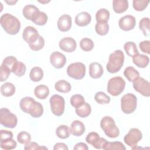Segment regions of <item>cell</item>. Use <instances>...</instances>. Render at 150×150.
Returning <instances> with one entry per match:
<instances>
[{
  "instance_id": "1",
  "label": "cell",
  "mask_w": 150,
  "mask_h": 150,
  "mask_svg": "<svg viewBox=\"0 0 150 150\" xmlns=\"http://www.w3.org/2000/svg\"><path fill=\"white\" fill-rule=\"evenodd\" d=\"M19 105L22 111L29 114L33 118H39L43 113L42 105L30 97L22 98L20 101Z\"/></svg>"
},
{
  "instance_id": "2",
  "label": "cell",
  "mask_w": 150,
  "mask_h": 150,
  "mask_svg": "<svg viewBox=\"0 0 150 150\" xmlns=\"http://www.w3.org/2000/svg\"><path fill=\"white\" fill-rule=\"evenodd\" d=\"M0 23L3 29L11 35H16L20 30L21 23L19 19L12 15L6 13L0 18Z\"/></svg>"
},
{
  "instance_id": "3",
  "label": "cell",
  "mask_w": 150,
  "mask_h": 150,
  "mask_svg": "<svg viewBox=\"0 0 150 150\" xmlns=\"http://www.w3.org/2000/svg\"><path fill=\"white\" fill-rule=\"evenodd\" d=\"M124 62V54L123 52L121 50H116L110 54L106 69L109 73H115L121 69Z\"/></svg>"
},
{
  "instance_id": "4",
  "label": "cell",
  "mask_w": 150,
  "mask_h": 150,
  "mask_svg": "<svg viewBox=\"0 0 150 150\" xmlns=\"http://www.w3.org/2000/svg\"><path fill=\"white\" fill-rule=\"evenodd\" d=\"M100 127L105 134L110 138H117L120 135L119 128L115 125L114 119L110 116H105L101 120Z\"/></svg>"
},
{
  "instance_id": "5",
  "label": "cell",
  "mask_w": 150,
  "mask_h": 150,
  "mask_svg": "<svg viewBox=\"0 0 150 150\" xmlns=\"http://www.w3.org/2000/svg\"><path fill=\"white\" fill-rule=\"evenodd\" d=\"M125 87V81L121 77H114L108 81L107 91L112 96H117L123 92Z\"/></svg>"
},
{
  "instance_id": "6",
  "label": "cell",
  "mask_w": 150,
  "mask_h": 150,
  "mask_svg": "<svg viewBox=\"0 0 150 150\" xmlns=\"http://www.w3.org/2000/svg\"><path fill=\"white\" fill-rule=\"evenodd\" d=\"M137 98L132 93L124 95L121 99V108L123 112L127 114L132 113L137 108Z\"/></svg>"
},
{
  "instance_id": "7",
  "label": "cell",
  "mask_w": 150,
  "mask_h": 150,
  "mask_svg": "<svg viewBox=\"0 0 150 150\" xmlns=\"http://www.w3.org/2000/svg\"><path fill=\"white\" fill-rule=\"evenodd\" d=\"M1 124L3 126L9 128H15L18 123L17 117L12 113L8 108H1L0 110Z\"/></svg>"
},
{
  "instance_id": "8",
  "label": "cell",
  "mask_w": 150,
  "mask_h": 150,
  "mask_svg": "<svg viewBox=\"0 0 150 150\" xmlns=\"http://www.w3.org/2000/svg\"><path fill=\"white\" fill-rule=\"evenodd\" d=\"M52 113L56 116H61L64 111L65 101L64 98L58 94L53 95L49 100Z\"/></svg>"
},
{
  "instance_id": "9",
  "label": "cell",
  "mask_w": 150,
  "mask_h": 150,
  "mask_svg": "<svg viewBox=\"0 0 150 150\" xmlns=\"http://www.w3.org/2000/svg\"><path fill=\"white\" fill-rule=\"evenodd\" d=\"M67 73L69 77L74 79H82L86 74V66L81 62L71 63L67 67Z\"/></svg>"
},
{
  "instance_id": "10",
  "label": "cell",
  "mask_w": 150,
  "mask_h": 150,
  "mask_svg": "<svg viewBox=\"0 0 150 150\" xmlns=\"http://www.w3.org/2000/svg\"><path fill=\"white\" fill-rule=\"evenodd\" d=\"M142 138L141 131L135 128L129 129L128 132L124 136V141L125 143L129 146L133 148L137 146V144Z\"/></svg>"
},
{
  "instance_id": "11",
  "label": "cell",
  "mask_w": 150,
  "mask_h": 150,
  "mask_svg": "<svg viewBox=\"0 0 150 150\" xmlns=\"http://www.w3.org/2000/svg\"><path fill=\"white\" fill-rule=\"evenodd\" d=\"M133 87L135 91L145 97L150 96L149 82L142 77H138L133 81Z\"/></svg>"
},
{
  "instance_id": "12",
  "label": "cell",
  "mask_w": 150,
  "mask_h": 150,
  "mask_svg": "<svg viewBox=\"0 0 150 150\" xmlns=\"http://www.w3.org/2000/svg\"><path fill=\"white\" fill-rule=\"evenodd\" d=\"M39 35L37 29L31 26H26L22 33L23 40L29 45L35 42L38 38Z\"/></svg>"
},
{
  "instance_id": "13",
  "label": "cell",
  "mask_w": 150,
  "mask_h": 150,
  "mask_svg": "<svg viewBox=\"0 0 150 150\" xmlns=\"http://www.w3.org/2000/svg\"><path fill=\"white\" fill-rule=\"evenodd\" d=\"M136 20L135 17L131 15H127L121 18L118 22L120 29L124 31H129L133 29Z\"/></svg>"
},
{
  "instance_id": "14",
  "label": "cell",
  "mask_w": 150,
  "mask_h": 150,
  "mask_svg": "<svg viewBox=\"0 0 150 150\" xmlns=\"http://www.w3.org/2000/svg\"><path fill=\"white\" fill-rule=\"evenodd\" d=\"M50 62L54 68L61 69L66 63V58L63 53L54 52L50 54Z\"/></svg>"
},
{
  "instance_id": "15",
  "label": "cell",
  "mask_w": 150,
  "mask_h": 150,
  "mask_svg": "<svg viewBox=\"0 0 150 150\" xmlns=\"http://www.w3.org/2000/svg\"><path fill=\"white\" fill-rule=\"evenodd\" d=\"M40 12L39 9L36 6L32 4L26 5L22 10L23 16L26 19L31 21L32 22L38 18Z\"/></svg>"
},
{
  "instance_id": "16",
  "label": "cell",
  "mask_w": 150,
  "mask_h": 150,
  "mask_svg": "<svg viewBox=\"0 0 150 150\" xmlns=\"http://www.w3.org/2000/svg\"><path fill=\"white\" fill-rule=\"evenodd\" d=\"M59 46L62 50L66 52L70 53L76 50L77 43L73 38L70 37H66L60 40Z\"/></svg>"
},
{
  "instance_id": "17",
  "label": "cell",
  "mask_w": 150,
  "mask_h": 150,
  "mask_svg": "<svg viewBox=\"0 0 150 150\" xmlns=\"http://www.w3.org/2000/svg\"><path fill=\"white\" fill-rule=\"evenodd\" d=\"M71 18L67 14H64L58 19L57 25V28L61 32L69 31L71 27Z\"/></svg>"
},
{
  "instance_id": "18",
  "label": "cell",
  "mask_w": 150,
  "mask_h": 150,
  "mask_svg": "<svg viewBox=\"0 0 150 150\" xmlns=\"http://www.w3.org/2000/svg\"><path fill=\"white\" fill-rule=\"evenodd\" d=\"M86 128L84 124L79 120H74L71 124L70 127V133L76 137L82 135L85 132Z\"/></svg>"
},
{
  "instance_id": "19",
  "label": "cell",
  "mask_w": 150,
  "mask_h": 150,
  "mask_svg": "<svg viewBox=\"0 0 150 150\" xmlns=\"http://www.w3.org/2000/svg\"><path fill=\"white\" fill-rule=\"evenodd\" d=\"M104 73L102 66L97 62H93L89 66V74L93 79L100 78Z\"/></svg>"
},
{
  "instance_id": "20",
  "label": "cell",
  "mask_w": 150,
  "mask_h": 150,
  "mask_svg": "<svg viewBox=\"0 0 150 150\" xmlns=\"http://www.w3.org/2000/svg\"><path fill=\"white\" fill-rule=\"evenodd\" d=\"M91 21V15L87 12H81L75 18V23L79 26H86L90 23Z\"/></svg>"
},
{
  "instance_id": "21",
  "label": "cell",
  "mask_w": 150,
  "mask_h": 150,
  "mask_svg": "<svg viewBox=\"0 0 150 150\" xmlns=\"http://www.w3.org/2000/svg\"><path fill=\"white\" fill-rule=\"evenodd\" d=\"M133 63L138 67L145 68L146 67L149 62V59L148 56L138 53L132 57Z\"/></svg>"
},
{
  "instance_id": "22",
  "label": "cell",
  "mask_w": 150,
  "mask_h": 150,
  "mask_svg": "<svg viewBox=\"0 0 150 150\" xmlns=\"http://www.w3.org/2000/svg\"><path fill=\"white\" fill-rule=\"evenodd\" d=\"M114 11L117 13H121L126 11L128 8L127 0H114L112 1Z\"/></svg>"
},
{
  "instance_id": "23",
  "label": "cell",
  "mask_w": 150,
  "mask_h": 150,
  "mask_svg": "<svg viewBox=\"0 0 150 150\" xmlns=\"http://www.w3.org/2000/svg\"><path fill=\"white\" fill-rule=\"evenodd\" d=\"M34 94L38 98L44 100L46 98L49 94V87L43 84L39 85L35 87Z\"/></svg>"
},
{
  "instance_id": "24",
  "label": "cell",
  "mask_w": 150,
  "mask_h": 150,
  "mask_svg": "<svg viewBox=\"0 0 150 150\" xmlns=\"http://www.w3.org/2000/svg\"><path fill=\"white\" fill-rule=\"evenodd\" d=\"M91 112V108L90 105L87 103H84L81 106L76 108V114L81 118H86L88 117Z\"/></svg>"
},
{
  "instance_id": "25",
  "label": "cell",
  "mask_w": 150,
  "mask_h": 150,
  "mask_svg": "<svg viewBox=\"0 0 150 150\" xmlns=\"http://www.w3.org/2000/svg\"><path fill=\"white\" fill-rule=\"evenodd\" d=\"M1 93L5 97H11L15 93V87L12 83L6 82L1 86Z\"/></svg>"
},
{
  "instance_id": "26",
  "label": "cell",
  "mask_w": 150,
  "mask_h": 150,
  "mask_svg": "<svg viewBox=\"0 0 150 150\" xmlns=\"http://www.w3.org/2000/svg\"><path fill=\"white\" fill-rule=\"evenodd\" d=\"M124 75L127 79L131 82H133L136 79L139 77V72L132 66H128L125 69Z\"/></svg>"
},
{
  "instance_id": "27",
  "label": "cell",
  "mask_w": 150,
  "mask_h": 150,
  "mask_svg": "<svg viewBox=\"0 0 150 150\" xmlns=\"http://www.w3.org/2000/svg\"><path fill=\"white\" fill-rule=\"evenodd\" d=\"M54 88L59 92L67 93L71 90V87L68 81L64 80H61L57 81L55 83Z\"/></svg>"
},
{
  "instance_id": "28",
  "label": "cell",
  "mask_w": 150,
  "mask_h": 150,
  "mask_svg": "<svg viewBox=\"0 0 150 150\" xmlns=\"http://www.w3.org/2000/svg\"><path fill=\"white\" fill-rule=\"evenodd\" d=\"M29 77L32 81L38 82L40 81L43 77V71L39 67H33L30 71Z\"/></svg>"
},
{
  "instance_id": "29",
  "label": "cell",
  "mask_w": 150,
  "mask_h": 150,
  "mask_svg": "<svg viewBox=\"0 0 150 150\" xmlns=\"http://www.w3.org/2000/svg\"><path fill=\"white\" fill-rule=\"evenodd\" d=\"M56 134L59 138L66 139L70 136V128L66 125H59L56 129Z\"/></svg>"
},
{
  "instance_id": "30",
  "label": "cell",
  "mask_w": 150,
  "mask_h": 150,
  "mask_svg": "<svg viewBox=\"0 0 150 150\" xmlns=\"http://www.w3.org/2000/svg\"><path fill=\"white\" fill-rule=\"evenodd\" d=\"M110 12L105 8H101L97 11L96 14V19L97 22H107L110 18Z\"/></svg>"
},
{
  "instance_id": "31",
  "label": "cell",
  "mask_w": 150,
  "mask_h": 150,
  "mask_svg": "<svg viewBox=\"0 0 150 150\" xmlns=\"http://www.w3.org/2000/svg\"><path fill=\"white\" fill-rule=\"evenodd\" d=\"M124 48L127 54L131 57L139 53L136 44L133 42H127L124 45Z\"/></svg>"
},
{
  "instance_id": "32",
  "label": "cell",
  "mask_w": 150,
  "mask_h": 150,
  "mask_svg": "<svg viewBox=\"0 0 150 150\" xmlns=\"http://www.w3.org/2000/svg\"><path fill=\"white\" fill-rule=\"evenodd\" d=\"M95 30L98 35L104 36L108 33L109 30V25L107 23V22H97L95 26Z\"/></svg>"
},
{
  "instance_id": "33",
  "label": "cell",
  "mask_w": 150,
  "mask_h": 150,
  "mask_svg": "<svg viewBox=\"0 0 150 150\" xmlns=\"http://www.w3.org/2000/svg\"><path fill=\"white\" fill-rule=\"evenodd\" d=\"M105 150H125L126 148L124 144L120 141L107 142L103 148Z\"/></svg>"
},
{
  "instance_id": "34",
  "label": "cell",
  "mask_w": 150,
  "mask_h": 150,
  "mask_svg": "<svg viewBox=\"0 0 150 150\" xmlns=\"http://www.w3.org/2000/svg\"><path fill=\"white\" fill-rule=\"evenodd\" d=\"M94 99L100 104H107L110 102V97L103 91L97 92L94 96Z\"/></svg>"
},
{
  "instance_id": "35",
  "label": "cell",
  "mask_w": 150,
  "mask_h": 150,
  "mask_svg": "<svg viewBox=\"0 0 150 150\" xmlns=\"http://www.w3.org/2000/svg\"><path fill=\"white\" fill-rule=\"evenodd\" d=\"M100 135L97 132H91L87 134L86 141L88 144H91L93 147L96 148L100 141Z\"/></svg>"
},
{
  "instance_id": "36",
  "label": "cell",
  "mask_w": 150,
  "mask_h": 150,
  "mask_svg": "<svg viewBox=\"0 0 150 150\" xmlns=\"http://www.w3.org/2000/svg\"><path fill=\"white\" fill-rule=\"evenodd\" d=\"M94 42L89 38H85L81 40L80 42V48L84 52L91 51L94 48Z\"/></svg>"
},
{
  "instance_id": "37",
  "label": "cell",
  "mask_w": 150,
  "mask_h": 150,
  "mask_svg": "<svg viewBox=\"0 0 150 150\" xmlns=\"http://www.w3.org/2000/svg\"><path fill=\"white\" fill-rule=\"evenodd\" d=\"M139 29L143 32V34L148 36L149 34V19L148 18H143L139 23Z\"/></svg>"
},
{
  "instance_id": "38",
  "label": "cell",
  "mask_w": 150,
  "mask_h": 150,
  "mask_svg": "<svg viewBox=\"0 0 150 150\" xmlns=\"http://www.w3.org/2000/svg\"><path fill=\"white\" fill-rule=\"evenodd\" d=\"M85 103L84 98L80 94H74L70 98V104L74 108H77Z\"/></svg>"
},
{
  "instance_id": "39",
  "label": "cell",
  "mask_w": 150,
  "mask_h": 150,
  "mask_svg": "<svg viewBox=\"0 0 150 150\" xmlns=\"http://www.w3.org/2000/svg\"><path fill=\"white\" fill-rule=\"evenodd\" d=\"M26 69V66L23 63L18 62L13 68L12 73H13L18 77H22L25 74Z\"/></svg>"
},
{
  "instance_id": "40",
  "label": "cell",
  "mask_w": 150,
  "mask_h": 150,
  "mask_svg": "<svg viewBox=\"0 0 150 150\" xmlns=\"http://www.w3.org/2000/svg\"><path fill=\"white\" fill-rule=\"evenodd\" d=\"M44 45L45 40L40 35L39 36L38 38L35 42L29 45L30 49L33 51H38L41 50L44 47Z\"/></svg>"
},
{
  "instance_id": "41",
  "label": "cell",
  "mask_w": 150,
  "mask_h": 150,
  "mask_svg": "<svg viewBox=\"0 0 150 150\" xmlns=\"http://www.w3.org/2000/svg\"><path fill=\"white\" fill-rule=\"evenodd\" d=\"M149 2V1L145 0H134L132 6L135 11H142L148 6Z\"/></svg>"
},
{
  "instance_id": "42",
  "label": "cell",
  "mask_w": 150,
  "mask_h": 150,
  "mask_svg": "<svg viewBox=\"0 0 150 150\" xmlns=\"http://www.w3.org/2000/svg\"><path fill=\"white\" fill-rule=\"evenodd\" d=\"M18 62V60L16 57L12 56H9L6 57H5L2 62V64L8 67L11 72H12L13 68L16 64V63Z\"/></svg>"
},
{
  "instance_id": "43",
  "label": "cell",
  "mask_w": 150,
  "mask_h": 150,
  "mask_svg": "<svg viewBox=\"0 0 150 150\" xmlns=\"http://www.w3.org/2000/svg\"><path fill=\"white\" fill-rule=\"evenodd\" d=\"M31 136L29 133L26 131H21L17 135V140L21 144H26L30 141Z\"/></svg>"
},
{
  "instance_id": "44",
  "label": "cell",
  "mask_w": 150,
  "mask_h": 150,
  "mask_svg": "<svg viewBox=\"0 0 150 150\" xmlns=\"http://www.w3.org/2000/svg\"><path fill=\"white\" fill-rule=\"evenodd\" d=\"M16 145L17 144L16 141L13 139L4 142H1V147L2 149L5 150H10L15 149L16 147Z\"/></svg>"
},
{
  "instance_id": "45",
  "label": "cell",
  "mask_w": 150,
  "mask_h": 150,
  "mask_svg": "<svg viewBox=\"0 0 150 150\" xmlns=\"http://www.w3.org/2000/svg\"><path fill=\"white\" fill-rule=\"evenodd\" d=\"M11 72V70L8 67L2 64L0 69V81H4L8 79Z\"/></svg>"
},
{
  "instance_id": "46",
  "label": "cell",
  "mask_w": 150,
  "mask_h": 150,
  "mask_svg": "<svg viewBox=\"0 0 150 150\" xmlns=\"http://www.w3.org/2000/svg\"><path fill=\"white\" fill-rule=\"evenodd\" d=\"M47 19H48V17H47V15L45 12L40 11L39 16L33 22V23H34L35 24H36L37 25L43 26L46 23V22L47 21Z\"/></svg>"
},
{
  "instance_id": "47",
  "label": "cell",
  "mask_w": 150,
  "mask_h": 150,
  "mask_svg": "<svg viewBox=\"0 0 150 150\" xmlns=\"http://www.w3.org/2000/svg\"><path fill=\"white\" fill-rule=\"evenodd\" d=\"M24 149L25 150H34V149L41 150V149H47V148L45 146H40L36 142L29 141L25 144L24 146Z\"/></svg>"
},
{
  "instance_id": "48",
  "label": "cell",
  "mask_w": 150,
  "mask_h": 150,
  "mask_svg": "<svg viewBox=\"0 0 150 150\" xmlns=\"http://www.w3.org/2000/svg\"><path fill=\"white\" fill-rule=\"evenodd\" d=\"M13 138V134L8 130L1 129L0 131V141L1 142L6 141Z\"/></svg>"
},
{
  "instance_id": "49",
  "label": "cell",
  "mask_w": 150,
  "mask_h": 150,
  "mask_svg": "<svg viewBox=\"0 0 150 150\" xmlns=\"http://www.w3.org/2000/svg\"><path fill=\"white\" fill-rule=\"evenodd\" d=\"M139 47L141 50L145 53H150V41L144 40L139 43Z\"/></svg>"
},
{
  "instance_id": "50",
  "label": "cell",
  "mask_w": 150,
  "mask_h": 150,
  "mask_svg": "<svg viewBox=\"0 0 150 150\" xmlns=\"http://www.w3.org/2000/svg\"><path fill=\"white\" fill-rule=\"evenodd\" d=\"M73 149L74 150H88V148L86 144L84 142H79L74 145Z\"/></svg>"
},
{
  "instance_id": "51",
  "label": "cell",
  "mask_w": 150,
  "mask_h": 150,
  "mask_svg": "<svg viewBox=\"0 0 150 150\" xmlns=\"http://www.w3.org/2000/svg\"><path fill=\"white\" fill-rule=\"evenodd\" d=\"M68 146H67V145L64 143H62V142H58L56 143L53 147V149L54 150H67Z\"/></svg>"
},
{
  "instance_id": "52",
  "label": "cell",
  "mask_w": 150,
  "mask_h": 150,
  "mask_svg": "<svg viewBox=\"0 0 150 150\" xmlns=\"http://www.w3.org/2000/svg\"><path fill=\"white\" fill-rule=\"evenodd\" d=\"M5 2L7 3L8 5H14L15 4H16L17 2V1H5Z\"/></svg>"
}]
</instances>
